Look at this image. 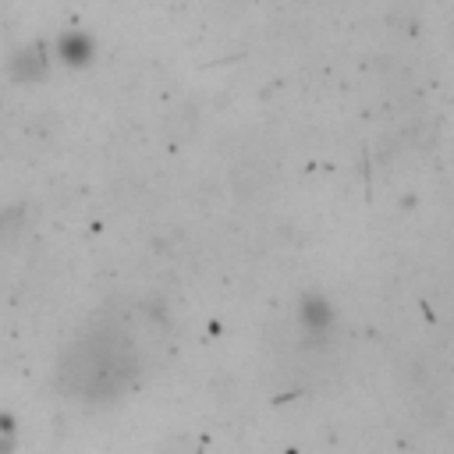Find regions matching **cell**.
<instances>
[{
  "instance_id": "1",
  "label": "cell",
  "mask_w": 454,
  "mask_h": 454,
  "mask_svg": "<svg viewBox=\"0 0 454 454\" xmlns=\"http://www.w3.org/2000/svg\"><path fill=\"white\" fill-rule=\"evenodd\" d=\"M135 365L131 333L117 319L103 316L67 344L57 365V387L78 401H110L131 383Z\"/></svg>"
}]
</instances>
